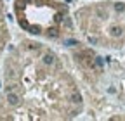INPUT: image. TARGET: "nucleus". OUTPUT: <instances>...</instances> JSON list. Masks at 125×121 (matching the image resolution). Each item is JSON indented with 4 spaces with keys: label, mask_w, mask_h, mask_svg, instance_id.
I'll use <instances>...</instances> for the list:
<instances>
[{
    "label": "nucleus",
    "mask_w": 125,
    "mask_h": 121,
    "mask_svg": "<svg viewBox=\"0 0 125 121\" xmlns=\"http://www.w3.org/2000/svg\"><path fill=\"white\" fill-rule=\"evenodd\" d=\"M0 121H14L12 112H10V109H9L7 102L4 100L2 94H0Z\"/></svg>",
    "instance_id": "5"
},
{
    "label": "nucleus",
    "mask_w": 125,
    "mask_h": 121,
    "mask_svg": "<svg viewBox=\"0 0 125 121\" xmlns=\"http://www.w3.org/2000/svg\"><path fill=\"white\" fill-rule=\"evenodd\" d=\"M75 31L96 49H125V2L96 0L71 10Z\"/></svg>",
    "instance_id": "2"
},
{
    "label": "nucleus",
    "mask_w": 125,
    "mask_h": 121,
    "mask_svg": "<svg viewBox=\"0 0 125 121\" xmlns=\"http://www.w3.org/2000/svg\"><path fill=\"white\" fill-rule=\"evenodd\" d=\"M10 43H12V33H10V26H9L5 0H0V59H2V55L5 54Z\"/></svg>",
    "instance_id": "4"
},
{
    "label": "nucleus",
    "mask_w": 125,
    "mask_h": 121,
    "mask_svg": "<svg viewBox=\"0 0 125 121\" xmlns=\"http://www.w3.org/2000/svg\"><path fill=\"white\" fill-rule=\"evenodd\" d=\"M0 62V94L14 119L66 121L85 111L76 74L47 42L30 36L10 43Z\"/></svg>",
    "instance_id": "1"
},
{
    "label": "nucleus",
    "mask_w": 125,
    "mask_h": 121,
    "mask_svg": "<svg viewBox=\"0 0 125 121\" xmlns=\"http://www.w3.org/2000/svg\"><path fill=\"white\" fill-rule=\"evenodd\" d=\"M16 24L30 36L43 42H64L73 35V16L61 0H12Z\"/></svg>",
    "instance_id": "3"
}]
</instances>
